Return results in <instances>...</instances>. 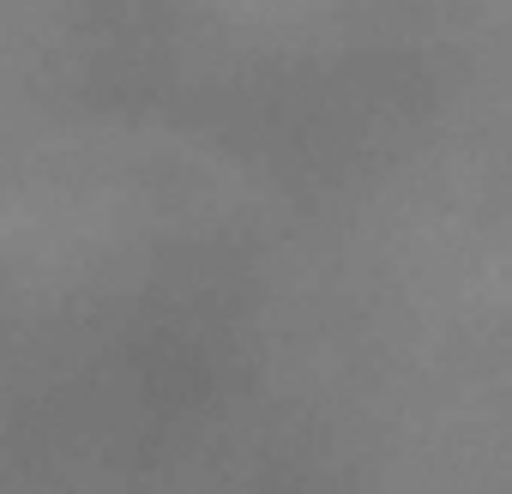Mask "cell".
<instances>
[{
	"instance_id": "1",
	"label": "cell",
	"mask_w": 512,
	"mask_h": 494,
	"mask_svg": "<svg viewBox=\"0 0 512 494\" xmlns=\"http://www.w3.org/2000/svg\"><path fill=\"white\" fill-rule=\"evenodd\" d=\"M241 31L326 49H398L500 25L512 0H217Z\"/></svg>"
}]
</instances>
